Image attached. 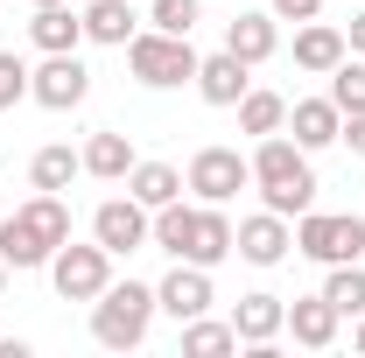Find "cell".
I'll return each instance as SVG.
<instances>
[{"instance_id":"obj_22","label":"cell","mask_w":365,"mask_h":358,"mask_svg":"<svg viewBox=\"0 0 365 358\" xmlns=\"http://www.w3.org/2000/svg\"><path fill=\"white\" fill-rule=\"evenodd\" d=\"M0 260L21 274V267H49V246L29 232V218L14 211V218H0Z\"/></svg>"},{"instance_id":"obj_32","label":"cell","mask_w":365,"mask_h":358,"mask_svg":"<svg viewBox=\"0 0 365 358\" xmlns=\"http://www.w3.org/2000/svg\"><path fill=\"white\" fill-rule=\"evenodd\" d=\"M274 7V21H317L323 14V0H267Z\"/></svg>"},{"instance_id":"obj_3","label":"cell","mask_w":365,"mask_h":358,"mask_svg":"<svg viewBox=\"0 0 365 358\" xmlns=\"http://www.w3.org/2000/svg\"><path fill=\"white\" fill-rule=\"evenodd\" d=\"M127 71H134L140 85H155V91H169V85H197V49H190V36L134 29V43H127Z\"/></svg>"},{"instance_id":"obj_31","label":"cell","mask_w":365,"mask_h":358,"mask_svg":"<svg viewBox=\"0 0 365 358\" xmlns=\"http://www.w3.org/2000/svg\"><path fill=\"white\" fill-rule=\"evenodd\" d=\"M14 98H29V63L14 49H0V106H14Z\"/></svg>"},{"instance_id":"obj_23","label":"cell","mask_w":365,"mask_h":358,"mask_svg":"<svg viewBox=\"0 0 365 358\" xmlns=\"http://www.w3.org/2000/svg\"><path fill=\"white\" fill-rule=\"evenodd\" d=\"M127 169H134V140H127V134H91L85 140V176L120 183Z\"/></svg>"},{"instance_id":"obj_16","label":"cell","mask_w":365,"mask_h":358,"mask_svg":"<svg viewBox=\"0 0 365 358\" xmlns=\"http://www.w3.org/2000/svg\"><path fill=\"white\" fill-rule=\"evenodd\" d=\"M29 36H36V49H43V56H56V49H78V43H85V14H71V0H56V7H36Z\"/></svg>"},{"instance_id":"obj_34","label":"cell","mask_w":365,"mask_h":358,"mask_svg":"<svg viewBox=\"0 0 365 358\" xmlns=\"http://www.w3.org/2000/svg\"><path fill=\"white\" fill-rule=\"evenodd\" d=\"M344 49H359V56H365V14H351V29H344Z\"/></svg>"},{"instance_id":"obj_30","label":"cell","mask_w":365,"mask_h":358,"mask_svg":"<svg viewBox=\"0 0 365 358\" xmlns=\"http://www.w3.org/2000/svg\"><path fill=\"white\" fill-rule=\"evenodd\" d=\"M162 36H190L197 21H204V0H155V14H148Z\"/></svg>"},{"instance_id":"obj_27","label":"cell","mask_w":365,"mask_h":358,"mask_svg":"<svg viewBox=\"0 0 365 358\" xmlns=\"http://www.w3.org/2000/svg\"><path fill=\"white\" fill-rule=\"evenodd\" d=\"M78 169H85V155H71V148L56 140V148H43V155L29 162V183H36V190H71Z\"/></svg>"},{"instance_id":"obj_28","label":"cell","mask_w":365,"mask_h":358,"mask_svg":"<svg viewBox=\"0 0 365 358\" xmlns=\"http://www.w3.org/2000/svg\"><path fill=\"white\" fill-rule=\"evenodd\" d=\"M190 218H197V211L176 197V204H162V211L148 218V239H155L162 253H176V260H182V246H190Z\"/></svg>"},{"instance_id":"obj_18","label":"cell","mask_w":365,"mask_h":358,"mask_svg":"<svg viewBox=\"0 0 365 358\" xmlns=\"http://www.w3.org/2000/svg\"><path fill=\"white\" fill-rule=\"evenodd\" d=\"M225 49L239 56V63H267L274 49H281V36H274V14H232Z\"/></svg>"},{"instance_id":"obj_7","label":"cell","mask_w":365,"mask_h":358,"mask_svg":"<svg viewBox=\"0 0 365 358\" xmlns=\"http://www.w3.org/2000/svg\"><path fill=\"white\" fill-rule=\"evenodd\" d=\"M85 91H91V71L78 63V49H56L43 71H29V98H36V106H49V113L85 106Z\"/></svg>"},{"instance_id":"obj_35","label":"cell","mask_w":365,"mask_h":358,"mask_svg":"<svg viewBox=\"0 0 365 358\" xmlns=\"http://www.w3.org/2000/svg\"><path fill=\"white\" fill-rule=\"evenodd\" d=\"M0 358H29V344L21 337H0Z\"/></svg>"},{"instance_id":"obj_20","label":"cell","mask_w":365,"mask_h":358,"mask_svg":"<svg viewBox=\"0 0 365 358\" xmlns=\"http://www.w3.org/2000/svg\"><path fill=\"white\" fill-rule=\"evenodd\" d=\"M134 7H127V0H91L85 7V43H113V49H127L134 43Z\"/></svg>"},{"instance_id":"obj_2","label":"cell","mask_w":365,"mask_h":358,"mask_svg":"<svg viewBox=\"0 0 365 358\" xmlns=\"http://www.w3.org/2000/svg\"><path fill=\"white\" fill-rule=\"evenodd\" d=\"M155 288H140V281H106V295L91 302V337L106 344V352H134L140 337H148V323H155Z\"/></svg>"},{"instance_id":"obj_29","label":"cell","mask_w":365,"mask_h":358,"mask_svg":"<svg viewBox=\"0 0 365 358\" xmlns=\"http://www.w3.org/2000/svg\"><path fill=\"white\" fill-rule=\"evenodd\" d=\"M330 106H337L344 120H351V113H365V63H351V56H344V63L330 71Z\"/></svg>"},{"instance_id":"obj_14","label":"cell","mask_w":365,"mask_h":358,"mask_svg":"<svg viewBox=\"0 0 365 358\" xmlns=\"http://www.w3.org/2000/svg\"><path fill=\"white\" fill-rule=\"evenodd\" d=\"M344 56H351V49H344V29H330V21H302V36H295V63H302L309 78H330Z\"/></svg>"},{"instance_id":"obj_33","label":"cell","mask_w":365,"mask_h":358,"mask_svg":"<svg viewBox=\"0 0 365 358\" xmlns=\"http://www.w3.org/2000/svg\"><path fill=\"white\" fill-rule=\"evenodd\" d=\"M337 140H351V155H365V113H351V120H344V134Z\"/></svg>"},{"instance_id":"obj_12","label":"cell","mask_w":365,"mask_h":358,"mask_svg":"<svg viewBox=\"0 0 365 358\" xmlns=\"http://www.w3.org/2000/svg\"><path fill=\"white\" fill-rule=\"evenodd\" d=\"M232 330H239V344H274V337L288 330V302H281V295H239Z\"/></svg>"},{"instance_id":"obj_6","label":"cell","mask_w":365,"mask_h":358,"mask_svg":"<svg viewBox=\"0 0 365 358\" xmlns=\"http://www.w3.org/2000/svg\"><path fill=\"white\" fill-rule=\"evenodd\" d=\"M253 183V162L239 155V148H197L190 155V183L182 190H197L204 204H225V197H239Z\"/></svg>"},{"instance_id":"obj_19","label":"cell","mask_w":365,"mask_h":358,"mask_svg":"<svg viewBox=\"0 0 365 358\" xmlns=\"http://www.w3.org/2000/svg\"><path fill=\"white\" fill-rule=\"evenodd\" d=\"M127 197H140L148 211H162V204L182 197V169H169V162H134L127 169Z\"/></svg>"},{"instance_id":"obj_11","label":"cell","mask_w":365,"mask_h":358,"mask_svg":"<svg viewBox=\"0 0 365 358\" xmlns=\"http://www.w3.org/2000/svg\"><path fill=\"white\" fill-rule=\"evenodd\" d=\"M155 302L176 316V323H190V316H204L211 310V267H197V260H182L162 288H155Z\"/></svg>"},{"instance_id":"obj_15","label":"cell","mask_w":365,"mask_h":358,"mask_svg":"<svg viewBox=\"0 0 365 358\" xmlns=\"http://www.w3.org/2000/svg\"><path fill=\"white\" fill-rule=\"evenodd\" d=\"M232 253V218L218 204H204L197 218H190V246H182V260H197V267H218Z\"/></svg>"},{"instance_id":"obj_21","label":"cell","mask_w":365,"mask_h":358,"mask_svg":"<svg viewBox=\"0 0 365 358\" xmlns=\"http://www.w3.org/2000/svg\"><path fill=\"white\" fill-rule=\"evenodd\" d=\"M21 218H29V232H36V239H43L49 253H56V246H63V239H71V204H63V197H56V190H36V197H29V204H21Z\"/></svg>"},{"instance_id":"obj_9","label":"cell","mask_w":365,"mask_h":358,"mask_svg":"<svg viewBox=\"0 0 365 358\" xmlns=\"http://www.w3.org/2000/svg\"><path fill=\"white\" fill-rule=\"evenodd\" d=\"M288 246H295V232H288L281 211H260V218L232 225V253H239V260H253V267H281V260H288Z\"/></svg>"},{"instance_id":"obj_38","label":"cell","mask_w":365,"mask_h":358,"mask_svg":"<svg viewBox=\"0 0 365 358\" xmlns=\"http://www.w3.org/2000/svg\"><path fill=\"white\" fill-rule=\"evenodd\" d=\"M359 352H365V323H359Z\"/></svg>"},{"instance_id":"obj_37","label":"cell","mask_w":365,"mask_h":358,"mask_svg":"<svg viewBox=\"0 0 365 358\" xmlns=\"http://www.w3.org/2000/svg\"><path fill=\"white\" fill-rule=\"evenodd\" d=\"M29 7H56V0H29Z\"/></svg>"},{"instance_id":"obj_8","label":"cell","mask_w":365,"mask_h":358,"mask_svg":"<svg viewBox=\"0 0 365 358\" xmlns=\"http://www.w3.org/2000/svg\"><path fill=\"white\" fill-rule=\"evenodd\" d=\"M91 239L120 260V253H140L148 246V204L140 197H106L98 211H91Z\"/></svg>"},{"instance_id":"obj_13","label":"cell","mask_w":365,"mask_h":358,"mask_svg":"<svg viewBox=\"0 0 365 358\" xmlns=\"http://www.w3.org/2000/svg\"><path fill=\"white\" fill-rule=\"evenodd\" d=\"M288 127H295V148L317 155V148H330V140L344 134V113H337L330 98H295V106H288Z\"/></svg>"},{"instance_id":"obj_17","label":"cell","mask_w":365,"mask_h":358,"mask_svg":"<svg viewBox=\"0 0 365 358\" xmlns=\"http://www.w3.org/2000/svg\"><path fill=\"white\" fill-rule=\"evenodd\" d=\"M288 330H295V344L330 352V344H337V310H330V295H302V302L288 310Z\"/></svg>"},{"instance_id":"obj_26","label":"cell","mask_w":365,"mask_h":358,"mask_svg":"<svg viewBox=\"0 0 365 358\" xmlns=\"http://www.w3.org/2000/svg\"><path fill=\"white\" fill-rule=\"evenodd\" d=\"M239 127H246V134H281V127H288V98H281V91H246V98H239Z\"/></svg>"},{"instance_id":"obj_1","label":"cell","mask_w":365,"mask_h":358,"mask_svg":"<svg viewBox=\"0 0 365 358\" xmlns=\"http://www.w3.org/2000/svg\"><path fill=\"white\" fill-rule=\"evenodd\" d=\"M253 183H260L267 211H281V218H302L317 204L309 148H295V140H281V134H260V148H253Z\"/></svg>"},{"instance_id":"obj_24","label":"cell","mask_w":365,"mask_h":358,"mask_svg":"<svg viewBox=\"0 0 365 358\" xmlns=\"http://www.w3.org/2000/svg\"><path fill=\"white\" fill-rule=\"evenodd\" d=\"M225 352H239V330L232 323H204V316L182 323V358H225Z\"/></svg>"},{"instance_id":"obj_10","label":"cell","mask_w":365,"mask_h":358,"mask_svg":"<svg viewBox=\"0 0 365 358\" xmlns=\"http://www.w3.org/2000/svg\"><path fill=\"white\" fill-rule=\"evenodd\" d=\"M253 63H239L232 49H218V56H197V91H204V106H239L246 91H253V78H246Z\"/></svg>"},{"instance_id":"obj_5","label":"cell","mask_w":365,"mask_h":358,"mask_svg":"<svg viewBox=\"0 0 365 358\" xmlns=\"http://www.w3.org/2000/svg\"><path fill=\"white\" fill-rule=\"evenodd\" d=\"M49 281H56L63 302H98L106 281H113V253H106L98 239H91V246H71V239H63V246L49 253Z\"/></svg>"},{"instance_id":"obj_4","label":"cell","mask_w":365,"mask_h":358,"mask_svg":"<svg viewBox=\"0 0 365 358\" xmlns=\"http://www.w3.org/2000/svg\"><path fill=\"white\" fill-rule=\"evenodd\" d=\"M295 253H309V260H323V267H337V260H359L365 253V218L359 211H302V225H295Z\"/></svg>"},{"instance_id":"obj_36","label":"cell","mask_w":365,"mask_h":358,"mask_svg":"<svg viewBox=\"0 0 365 358\" xmlns=\"http://www.w3.org/2000/svg\"><path fill=\"white\" fill-rule=\"evenodd\" d=\"M7 274H14V267H7V260H0V288H7Z\"/></svg>"},{"instance_id":"obj_25","label":"cell","mask_w":365,"mask_h":358,"mask_svg":"<svg viewBox=\"0 0 365 358\" xmlns=\"http://www.w3.org/2000/svg\"><path fill=\"white\" fill-rule=\"evenodd\" d=\"M323 295H330L337 316H365V267H359V260H337L330 281H323Z\"/></svg>"}]
</instances>
